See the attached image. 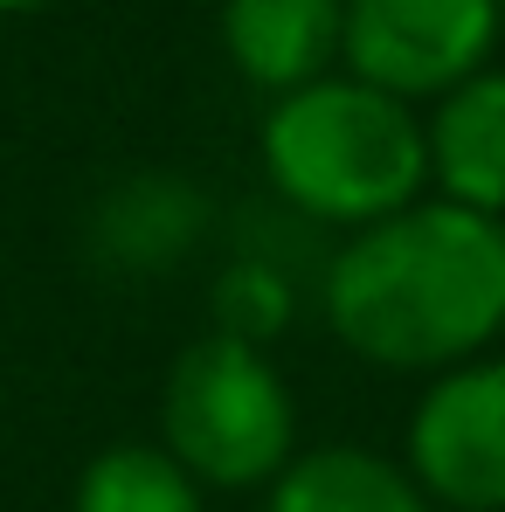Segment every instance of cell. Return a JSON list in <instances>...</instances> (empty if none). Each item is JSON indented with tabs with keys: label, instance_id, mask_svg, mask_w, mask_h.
<instances>
[{
	"label": "cell",
	"instance_id": "cell-1",
	"mask_svg": "<svg viewBox=\"0 0 505 512\" xmlns=\"http://www.w3.org/2000/svg\"><path fill=\"white\" fill-rule=\"evenodd\" d=\"M333 340L388 374H450L505 333V222L416 201L353 229L319 277Z\"/></svg>",
	"mask_w": 505,
	"mask_h": 512
},
{
	"label": "cell",
	"instance_id": "cell-2",
	"mask_svg": "<svg viewBox=\"0 0 505 512\" xmlns=\"http://www.w3.org/2000/svg\"><path fill=\"white\" fill-rule=\"evenodd\" d=\"M256 153L284 208L346 236L416 208L429 187L416 104L360 77H319L305 90L270 97Z\"/></svg>",
	"mask_w": 505,
	"mask_h": 512
},
{
	"label": "cell",
	"instance_id": "cell-3",
	"mask_svg": "<svg viewBox=\"0 0 505 512\" xmlns=\"http://www.w3.org/2000/svg\"><path fill=\"white\" fill-rule=\"evenodd\" d=\"M160 450L201 492H256L298 457V402L263 346L201 333L160 388Z\"/></svg>",
	"mask_w": 505,
	"mask_h": 512
},
{
	"label": "cell",
	"instance_id": "cell-4",
	"mask_svg": "<svg viewBox=\"0 0 505 512\" xmlns=\"http://www.w3.org/2000/svg\"><path fill=\"white\" fill-rule=\"evenodd\" d=\"M505 7L499 0H346L339 56L346 77L388 90L402 104L443 97L464 77L492 70Z\"/></svg>",
	"mask_w": 505,
	"mask_h": 512
},
{
	"label": "cell",
	"instance_id": "cell-5",
	"mask_svg": "<svg viewBox=\"0 0 505 512\" xmlns=\"http://www.w3.org/2000/svg\"><path fill=\"white\" fill-rule=\"evenodd\" d=\"M402 471L436 512H505V353L429 374Z\"/></svg>",
	"mask_w": 505,
	"mask_h": 512
},
{
	"label": "cell",
	"instance_id": "cell-6",
	"mask_svg": "<svg viewBox=\"0 0 505 512\" xmlns=\"http://www.w3.org/2000/svg\"><path fill=\"white\" fill-rule=\"evenodd\" d=\"M208 236V194L180 173H125L90 208V256L111 277H160Z\"/></svg>",
	"mask_w": 505,
	"mask_h": 512
},
{
	"label": "cell",
	"instance_id": "cell-7",
	"mask_svg": "<svg viewBox=\"0 0 505 512\" xmlns=\"http://www.w3.org/2000/svg\"><path fill=\"white\" fill-rule=\"evenodd\" d=\"M429 187L450 208L505 222V70H478L422 118Z\"/></svg>",
	"mask_w": 505,
	"mask_h": 512
},
{
	"label": "cell",
	"instance_id": "cell-8",
	"mask_svg": "<svg viewBox=\"0 0 505 512\" xmlns=\"http://www.w3.org/2000/svg\"><path fill=\"white\" fill-rule=\"evenodd\" d=\"M339 28L346 0H222V49L270 97L333 77Z\"/></svg>",
	"mask_w": 505,
	"mask_h": 512
},
{
	"label": "cell",
	"instance_id": "cell-9",
	"mask_svg": "<svg viewBox=\"0 0 505 512\" xmlns=\"http://www.w3.org/2000/svg\"><path fill=\"white\" fill-rule=\"evenodd\" d=\"M263 512H436L422 485L367 443H319L298 450L270 485Z\"/></svg>",
	"mask_w": 505,
	"mask_h": 512
},
{
	"label": "cell",
	"instance_id": "cell-10",
	"mask_svg": "<svg viewBox=\"0 0 505 512\" xmlns=\"http://www.w3.org/2000/svg\"><path fill=\"white\" fill-rule=\"evenodd\" d=\"M70 512H208L201 485L160 443H104L77 471Z\"/></svg>",
	"mask_w": 505,
	"mask_h": 512
},
{
	"label": "cell",
	"instance_id": "cell-11",
	"mask_svg": "<svg viewBox=\"0 0 505 512\" xmlns=\"http://www.w3.org/2000/svg\"><path fill=\"white\" fill-rule=\"evenodd\" d=\"M291 312H298V291H291V270L284 263H270V256H229L222 270H215V284H208V333H222V340H243V346H263L291 326Z\"/></svg>",
	"mask_w": 505,
	"mask_h": 512
},
{
	"label": "cell",
	"instance_id": "cell-12",
	"mask_svg": "<svg viewBox=\"0 0 505 512\" xmlns=\"http://www.w3.org/2000/svg\"><path fill=\"white\" fill-rule=\"evenodd\" d=\"M42 7H63V0H0V14H42Z\"/></svg>",
	"mask_w": 505,
	"mask_h": 512
},
{
	"label": "cell",
	"instance_id": "cell-13",
	"mask_svg": "<svg viewBox=\"0 0 505 512\" xmlns=\"http://www.w3.org/2000/svg\"><path fill=\"white\" fill-rule=\"evenodd\" d=\"M499 7H505V0H499Z\"/></svg>",
	"mask_w": 505,
	"mask_h": 512
}]
</instances>
